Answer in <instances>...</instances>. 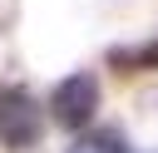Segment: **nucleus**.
I'll return each mask as SVG.
<instances>
[{"mask_svg":"<svg viewBox=\"0 0 158 153\" xmlns=\"http://www.w3.org/2000/svg\"><path fill=\"white\" fill-rule=\"evenodd\" d=\"M99 99H104L99 74L74 69V74H64V79L54 84V94H49V118H54L59 128H69V133H84V128L94 123V114H99Z\"/></svg>","mask_w":158,"mask_h":153,"instance_id":"nucleus-1","label":"nucleus"},{"mask_svg":"<svg viewBox=\"0 0 158 153\" xmlns=\"http://www.w3.org/2000/svg\"><path fill=\"white\" fill-rule=\"evenodd\" d=\"M44 138V109L30 89L20 84H5L0 89V143L10 153H30L35 143Z\"/></svg>","mask_w":158,"mask_h":153,"instance_id":"nucleus-2","label":"nucleus"},{"mask_svg":"<svg viewBox=\"0 0 158 153\" xmlns=\"http://www.w3.org/2000/svg\"><path fill=\"white\" fill-rule=\"evenodd\" d=\"M69 153H133V148H128L123 128H84L69 143Z\"/></svg>","mask_w":158,"mask_h":153,"instance_id":"nucleus-3","label":"nucleus"}]
</instances>
